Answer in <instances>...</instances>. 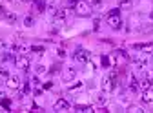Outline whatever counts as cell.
<instances>
[{
  "label": "cell",
  "instance_id": "1f68e13d",
  "mask_svg": "<svg viewBox=\"0 0 153 113\" xmlns=\"http://www.w3.org/2000/svg\"><path fill=\"white\" fill-rule=\"evenodd\" d=\"M59 55H60V56H66V51H64L62 48H59Z\"/></svg>",
  "mask_w": 153,
  "mask_h": 113
},
{
  "label": "cell",
  "instance_id": "836d02e7",
  "mask_svg": "<svg viewBox=\"0 0 153 113\" xmlns=\"http://www.w3.org/2000/svg\"><path fill=\"white\" fill-rule=\"evenodd\" d=\"M148 79H151V80H153V71H149V77H148Z\"/></svg>",
  "mask_w": 153,
  "mask_h": 113
},
{
  "label": "cell",
  "instance_id": "ffe728a7",
  "mask_svg": "<svg viewBox=\"0 0 153 113\" xmlns=\"http://www.w3.org/2000/svg\"><path fill=\"white\" fill-rule=\"evenodd\" d=\"M120 7H117V9H109V13H108V16H120Z\"/></svg>",
  "mask_w": 153,
  "mask_h": 113
},
{
  "label": "cell",
  "instance_id": "4316f807",
  "mask_svg": "<svg viewBox=\"0 0 153 113\" xmlns=\"http://www.w3.org/2000/svg\"><path fill=\"white\" fill-rule=\"evenodd\" d=\"M11 44H7V40H4V39H0V48H9Z\"/></svg>",
  "mask_w": 153,
  "mask_h": 113
},
{
  "label": "cell",
  "instance_id": "d6a6232c",
  "mask_svg": "<svg viewBox=\"0 0 153 113\" xmlns=\"http://www.w3.org/2000/svg\"><path fill=\"white\" fill-rule=\"evenodd\" d=\"M51 86H53V82H46V84H44V89H49Z\"/></svg>",
  "mask_w": 153,
  "mask_h": 113
},
{
  "label": "cell",
  "instance_id": "f546056e",
  "mask_svg": "<svg viewBox=\"0 0 153 113\" xmlns=\"http://www.w3.org/2000/svg\"><path fill=\"white\" fill-rule=\"evenodd\" d=\"M59 68H60V66H59V64H56V66H53V68H51L49 71H51V73H56V71H59Z\"/></svg>",
  "mask_w": 153,
  "mask_h": 113
},
{
  "label": "cell",
  "instance_id": "7c38bea8",
  "mask_svg": "<svg viewBox=\"0 0 153 113\" xmlns=\"http://www.w3.org/2000/svg\"><path fill=\"white\" fill-rule=\"evenodd\" d=\"M135 48L144 53H153V44H135Z\"/></svg>",
  "mask_w": 153,
  "mask_h": 113
},
{
  "label": "cell",
  "instance_id": "4fadbf2b",
  "mask_svg": "<svg viewBox=\"0 0 153 113\" xmlns=\"http://www.w3.org/2000/svg\"><path fill=\"white\" fill-rule=\"evenodd\" d=\"M33 6H35V9H36L38 13H42V11L46 9V2H44V0H35Z\"/></svg>",
  "mask_w": 153,
  "mask_h": 113
},
{
  "label": "cell",
  "instance_id": "cb8c5ba5",
  "mask_svg": "<svg viewBox=\"0 0 153 113\" xmlns=\"http://www.w3.org/2000/svg\"><path fill=\"white\" fill-rule=\"evenodd\" d=\"M27 93H29V84L26 82V84L22 86V89H20V95H27Z\"/></svg>",
  "mask_w": 153,
  "mask_h": 113
},
{
  "label": "cell",
  "instance_id": "30bf717a",
  "mask_svg": "<svg viewBox=\"0 0 153 113\" xmlns=\"http://www.w3.org/2000/svg\"><path fill=\"white\" fill-rule=\"evenodd\" d=\"M75 9H76V13H80V15H84V13H88V11H89V7L86 6L84 0H79V4L75 6Z\"/></svg>",
  "mask_w": 153,
  "mask_h": 113
},
{
  "label": "cell",
  "instance_id": "6da1fadb",
  "mask_svg": "<svg viewBox=\"0 0 153 113\" xmlns=\"http://www.w3.org/2000/svg\"><path fill=\"white\" fill-rule=\"evenodd\" d=\"M102 91L104 93H111L113 89H115V86H117V79H113L111 75H106V77L102 79Z\"/></svg>",
  "mask_w": 153,
  "mask_h": 113
},
{
  "label": "cell",
  "instance_id": "2e32d148",
  "mask_svg": "<svg viewBox=\"0 0 153 113\" xmlns=\"http://www.w3.org/2000/svg\"><path fill=\"white\" fill-rule=\"evenodd\" d=\"M6 20H7L9 24H15V22H16V15H15V13H6Z\"/></svg>",
  "mask_w": 153,
  "mask_h": 113
},
{
  "label": "cell",
  "instance_id": "ac0fdd59",
  "mask_svg": "<svg viewBox=\"0 0 153 113\" xmlns=\"http://www.w3.org/2000/svg\"><path fill=\"white\" fill-rule=\"evenodd\" d=\"M119 7L120 9H129L131 7V0H122V2L119 4Z\"/></svg>",
  "mask_w": 153,
  "mask_h": 113
},
{
  "label": "cell",
  "instance_id": "484cf974",
  "mask_svg": "<svg viewBox=\"0 0 153 113\" xmlns=\"http://www.w3.org/2000/svg\"><path fill=\"white\" fill-rule=\"evenodd\" d=\"M0 77L7 79V77H9V71H7V69H0Z\"/></svg>",
  "mask_w": 153,
  "mask_h": 113
},
{
  "label": "cell",
  "instance_id": "7a4b0ae2",
  "mask_svg": "<svg viewBox=\"0 0 153 113\" xmlns=\"http://www.w3.org/2000/svg\"><path fill=\"white\" fill-rule=\"evenodd\" d=\"M15 66L18 69H22V71H27L29 66H31V59H29L27 55H20L18 59H15Z\"/></svg>",
  "mask_w": 153,
  "mask_h": 113
},
{
  "label": "cell",
  "instance_id": "603a6c76",
  "mask_svg": "<svg viewBox=\"0 0 153 113\" xmlns=\"http://www.w3.org/2000/svg\"><path fill=\"white\" fill-rule=\"evenodd\" d=\"M100 60H102V66H104V68H109V66H111V60H109V56H106V55H104Z\"/></svg>",
  "mask_w": 153,
  "mask_h": 113
},
{
  "label": "cell",
  "instance_id": "52a82bcc",
  "mask_svg": "<svg viewBox=\"0 0 153 113\" xmlns=\"http://www.w3.org/2000/svg\"><path fill=\"white\" fill-rule=\"evenodd\" d=\"M128 88H129L131 93H137V91L140 89V86H139V79L135 77V75H133V77L129 79V86H128Z\"/></svg>",
  "mask_w": 153,
  "mask_h": 113
},
{
  "label": "cell",
  "instance_id": "5b68a950",
  "mask_svg": "<svg viewBox=\"0 0 153 113\" xmlns=\"http://www.w3.org/2000/svg\"><path fill=\"white\" fill-rule=\"evenodd\" d=\"M108 24L113 29H120L122 28V16H108Z\"/></svg>",
  "mask_w": 153,
  "mask_h": 113
},
{
  "label": "cell",
  "instance_id": "3957f363",
  "mask_svg": "<svg viewBox=\"0 0 153 113\" xmlns=\"http://www.w3.org/2000/svg\"><path fill=\"white\" fill-rule=\"evenodd\" d=\"M73 59H75L76 62H82V64H86V62H89L91 55H89V51H86V49L79 48V49H76V51L73 53Z\"/></svg>",
  "mask_w": 153,
  "mask_h": 113
},
{
  "label": "cell",
  "instance_id": "44dd1931",
  "mask_svg": "<svg viewBox=\"0 0 153 113\" xmlns=\"http://www.w3.org/2000/svg\"><path fill=\"white\" fill-rule=\"evenodd\" d=\"M15 60V56L11 55V53H6L4 56H2V62H13Z\"/></svg>",
  "mask_w": 153,
  "mask_h": 113
},
{
  "label": "cell",
  "instance_id": "7402d4cb",
  "mask_svg": "<svg viewBox=\"0 0 153 113\" xmlns=\"http://www.w3.org/2000/svg\"><path fill=\"white\" fill-rule=\"evenodd\" d=\"M0 104H2L4 109H11V100L9 99H2V102H0Z\"/></svg>",
  "mask_w": 153,
  "mask_h": 113
},
{
  "label": "cell",
  "instance_id": "4dcf8cb0",
  "mask_svg": "<svg viewBox=\"0 0 153 113\" xmlns=\"http://www.w3.org/2000/svg\"><path fill=\"white\" fill-rule=\"evenodd\" d=\"M6 13H7L6 7H4V6H0V15H4V16H6Z\"/></svg>",
  "mask_w": 153,
  "mask_h": 113
},
{
  "label": "cell",
  "instance_id": "277c9868",
  "mask_svg": "<svg viewBox=\"0 0 153 113\" xmlns=\"http://www.w3.org/2000/svg\"><path fill=\"white\" fill-rule=\"evenodd\" d=\"M6 86H7V89H20V80H18L16 77H9L6 79Z\"/></svg>",
  "mask_w": 153,
  "mask_h": 113
},
{
  "label": "cell",
  "instance_id": "5bb4252c",
  "mask_svg": "<svg viewBox=\"0 0 153 113\" xmlns=\"http://www.w3.org/2000/svg\"><path fill=\"white\" fill-rule=\"evenodd\" d=\"M33 24H35V18H33L31 15H27V16L24 18V26H26V28H31Z\"/></svg>",
  "mask_w": 153,
  "mask_h": 113
},
{
  "label": "cell",
  "instance_id": "8d00e7d4",
  "mask_svg": "<svg viewBox=\"0 0 153 113\" xmlns=\"http://www.w3.org/2000/svg\"><path fill=\"white\" fill-rule=\"evenodd\" d=\"M151 2H153V0H151Z\"/></svg>",
  "mask_w": 153,
  "mask_h": 113
},
{
  "label": "cell",
  "instance_id": "ba28073f",
  "mask_svg": "<svg viewBox=\"0 0 153 113\" xmlns=\"http://www.w3.org/2000/svg\"><path fill=\"white\" fill-rule=\"evenodd\" d=\"M142 102H153V89L148 88V89H142Z\"/></svg>",
  "mask_w": 153,
  "mask_h": 113
},
{
  "label": "cell",
  "instance_id": "d4e9b609",
  "mask_svg": "<svg viewBox=\"0 0 153 113\" xmlns=\"http://www.w3.org/2000/svg\"><path fill=\"white\" fill-rule=\"evenodd\" d=\"M31 49H33L35 53H44V46H33Z\"/></svg>",
  "mask_w": 153,
  "mask_h": 113
},
{
  "label": "cell",
  "instance_id": "9a60e30c",
  "mask_svg": "<svg viewBox=\"0 0 153 113\" xmlns=\"http://www.w3.org/2000/svg\"><path fill=\"white\" fill-rule=\"evenodd\" d=\"M146 64H148V60H146V59H139V60H135L137 69H144V68H146Z\"/></svg>",
  "mask_w": 153,
  "mask_h": 113
},
{
  "label": "cell",
  "instance_id": "83f0119b",
  "mask_svg": "<svg viewBox=\"0 0 153 113\" xmlns=\"http://www.w3.org/2000/svg\"><path fill=\"white\" fill-rule=\"evenodd\" d=\"M76 4H79V0H68V6L69 7H75Z\"/></svg>",
  "mask_w": 153,
  "mask_h": 113
},
{
  "label": "cell",
  "instance_id": "8992f818",
  "mask_svg": "<svg viewBox=\"0 0 153 113\" xmlns=\"http://www.w3.org/2000/svg\"><path fill=\"white\" fill-rule=\"evenodd\" d=\"M71 106H69V102L66 100V99H59V100H56L55 102V109L56 111H68Z\"/></svg>",
  "mask_w": 153,
  "mask_h": 113
},
{
  "label": "cell",
  "instance_id": "d590c367",
  "mask_svg": "<svg viewBox=\"0 0 153 113\" xmlns=\"http://www.w3.org/2000/svg\"><path fill=\"white\" fill-rule=\"evenodd\" d=\"M149 18H151V20H153V11H151V13H149Z\"/></svg>",
  "mask_w": 153,
  "mask_h": 113
},
{
  "label": "cell",
  "instance_id": "f1b7e54d",
  "mask_svg": "<svg viewBox=\"0 0 153 113\" xmlns=\"http://www.w3.org/2000/svg\"><path fill=\"white\" fill-rule=\"evenodd\" d=\"M44 71H46L44 66H36V73H44Z\"/></svg>",
  "mask_w": 153,
  "mask_h": 113
},
{
  "label": "cell",
  "instance_id": "8fae6325",
  "mask_svg": "<svg viewBox=\"0 0 153 113\" xmlns=\"http://www.w3.org/2000/svg\"><path fill=\"white\" fill-rule=\"evenodd\" d=\"M151 79H146V77H140V80H139V86H140V89H148V88H151Z\"/></svg>",
  "mask_w": 153,
  "mask_h": 113
},
{
  "label": "cell",
  "instance_id": "e575fe53",
  "mask_svg": "<svg viewBox=\"0 0 153 113\" xmlns=\"http://www.w3.org/2000/svg\"><path fill=\"white\" fill-rule=\"evenodd\" d=\"M20 2H26L27 4V2H33V0H20Z\"/></svg>",
  "mask_w": 153,
  "mask_h": 113
},
{
  "label": "cell",
  "instance_id": "e0dca14e",
  "mask_svg": "<svg viewBox=\"0 0 153 113\" xmlns=\"http://www.w3.org/2000/svg\"><path fill=\"white\" fill-rule=\"evenodd\" d=\"M97 104H100V106H106V104H108V99H106V95H97Z\"/></svg>",
  "mask_w": 153,
  "mask_h": 113
},
{
  "label": "cell",
  "instance_id": "d6986e66",
  "mask_svg": "<svg viewBox=\"0 0 153 113\" xmlns=\"http://www.w3.org/2000/svg\"><path fill=\"white\" fill-rule=\"evenodd\" d=\"M89 6H91V7H95V9H99V7H102V0H91Z\"/></svg>",
  "mask_w": 153,
  "mask_h": 113
},
{
  "label": "cell",
  "instance_id": "9c48e42d",
  "mask_svg": "<svg viewBox=\"0 0 153 113\" xmlns=\"http://www.w3.org/2000/svg\"><path fill=\"white\" fill-rule=\"evenodd\" d=\"M75 77H76V71H75L73 68H69V69L64 73L62 79H64V82H71V80H75Z\"/></svg>",
  "mask_w": 153,
  "mask_h": 113
}]
</instances>
